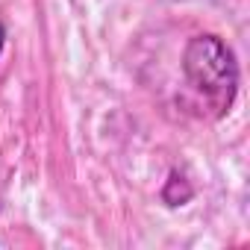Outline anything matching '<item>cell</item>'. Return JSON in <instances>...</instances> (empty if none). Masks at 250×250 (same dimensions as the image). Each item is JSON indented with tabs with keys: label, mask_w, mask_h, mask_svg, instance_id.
Instances as JSON below:
<instances>
[{
	"label": "cell",
	"mask_w": 250,
	"mask_h": 250,
	"mask_svg": "<svg viewBox=\"0 0 250 250\" xmlns=\"http://www.w3.org/2000/svg\"><path fill=\"white\" fill-rule=\"evenodd\" d=\"M186 83L215 109V118L227 115L238 94V62L221 36H191L183 50Z\"/></svg>",
	"instance_id": "6da1fadb"
},
{
	"label": "cell",
	"mask_w": 250,
	"mask_h": 250,
	"mask_svg": "<svg viewBox=\"0 0 250 250\" xmlns=\"http://www.w3.org/2000/svg\"><path fill=\"white\" fill-rule=\"evenodd\" d=\"M191 197H194L191 183H188L186 177H180L177 171H171V177H168V183H165V188H162V200H165L168 206H186Z\"/></svg>",
	"instance_id": "7a4b0ae2"
},
{
	"label": "cell",
	"mask_w": 250,
	"mask_h": 250,
	"mask_svg": "<svg viewBox=\"0 0 250 250\" xmlns=\"http://www.w3.org/2000/svg\"><path fill=\"white\" fill-rule=\"evenodd\" d=\"M3 44H6V27H3V21H0V53H3Z\"/></svg>",
	"instance_id": "3957f363"
},
{
	"label": "cell",
	"mask_w": 250,
	"mask_h": 250,
	"mask_svg": "<svg viewBox=\"0 0 250 250\" xmlns=\"http://www.w3.org/2000/svg\"><path fill=\"white\" fill-rule=\"evenodd\" d=\"M0 209H3V200H0Z\"/></svg>",
	"instance_id": "277c9868"
}]
</instances>
